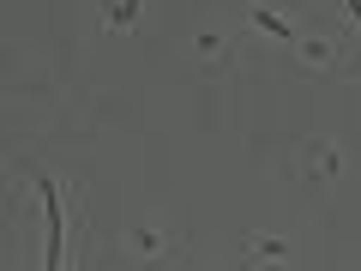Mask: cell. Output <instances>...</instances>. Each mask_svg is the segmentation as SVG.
<instances>
[{
	"instance_id": "cell-1",
	"label": "cell",
	"mask_w": 361,
	"mask_h": 271,
	"mask_svg": "<svg viewBox=\"0 0 361 271\" xmlns=\"http://www.w3.org/2000/svg\"><path fill=\"white\" fill-rule=\"evenodd\" d=\"M295 175H307V181H319V187H331L337 175H343V151H337L331 139H301L295 145Z\"/></svg>"
},
{
	"instance_id": "cell-2",
	"label": "cell",
	"mask_w": 361,
	"mask_h": 271,
	"mask_svg": "<svg viewBox=\"0 0 361 271\" xmlns=\"http://www.w3.org/2000/svg\"><path fill=\"white\" fill-rule=\"evenodd\" d=\"M37 193H42V205H49V265H61L66 259V205H61V187L54 181H37Z\"/></svg>"
},
{
	"instance_id": "cell-3",
	"label": "cell",
	"mask_w": 361,
	"mask_h": 271,
	"mask_svg": "<svg viewBox=\"0 0 361 271\" xmlns=\"http://www.w3.org/2000/svg\"><path fill=\"white\" fill-rule=\"evenodd\" d=\"M289 54L301 61V73H337V61H343V49H337L331 37H295Z\"/></svg>"
},
{
	"instance_id": "cell-4",
	"label": "cell",
	"mask_w": 361,
	"mask_h": 271,
	"mask_svg": "<svg viewBox=\"0 0 361 271\" xmlns=\"http://www.w3.org/2000/svg\"><path fill=\"white\" fill-rule=\"evenodd\" d=\"M247 18H253V25L265 30L271 42H283V49H295V37H301V30L277 18V0H247Z\"/></svg>"
},
{
	"instance_id": "cell-5",
	"label": "cell",
	"mask_w": 361,
	"mask_h": 271,
	"mask_svg": "<svg viewBox=\"0 0 361 271\" xmlns=\"http://www.w3.org/2000/svg\"><path fill=\"white\" fill-rule=\"evenodd\" d=\"M169 247H175V235L157 229V223H133L127 229V253H139V259H163Z\"/></svg>"
},
{
	"instance_id": "cell-6",
	"label": "cell",
	"mask_w": 361,
	"mask_h": 271,
	"mask_svg": "<svg viewBox=\"0 0 361 271\" xmlns=\"http://www.w3.org/2000/svg\"><path fill=\"white\" fill-rule=\"evenodd\" d=\"M241 259H247V265H277V259H289V241H283V235H247Z\"/></svg>"
},
{
	"instance_id": "cell-7",
	"label": "cell",
	"mask_w": 361,
	"mask_h": 271,
	"mask_svg": "<svg viewBox=\"0 0 361 271\" xmlns=\"http://www.w3.org/2000/svg\"><path fill=\"white\" fill-rule=\"evenodd\" d=\"M139 13H145V0H103V25L115 30V37H127V30L139 25Z\"/></svg>"
},
{
	"instance_id": "cell-8",
	"label": "cell",
	"mask_w": 361,
	"mask_h": 271,
	"mask_svg": "<svg viewBox=\"0 0 361 271\" xmlns=\"http://www.w3.org/2000/svg\"><path fill=\"white\" fill-rule=\"evenodd\" d=\"M199 61H205V66H229L235 61V42L217 37V30H205V37H199Z\"/></svg>"
},
{
	"instance_id": "cell-9",
	"label": "cell",
	"mask_w": 361,
	"mask_h": 271,
	"mask_svg": "<svg viewBox=\"0 0 361 271\" xmlns=\"http://www.w3.org/2000/svg\"><path fill=\"white\" fill-rule=\"evenodd\" d=\"M343 13H349V18H355V25H361V0H343Z\"/></svg>"
}]
</instances>
